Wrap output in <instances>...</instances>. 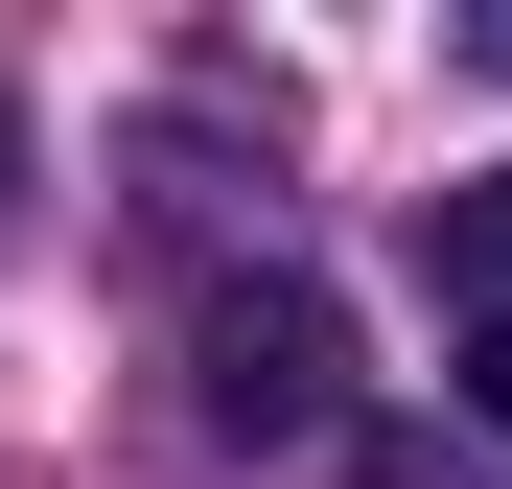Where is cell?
I'll use <instances>...</instances> for the list:
<instances>
[{"label":"cell","instance_id":"obj_1","mask_svg":"<svg viewBox=\"0 0 512 489\" xmlns=\"http://www.w3.org/2000/svg\"><path fill=\"white\" fill-rule=\"evenodd\" d=\"M187 420H210V443H256V466L350 420V326H326V280L256 257V280H210V303H187Z\"/></svg>","mask_w":512,"mask_h":489},{"label":"cell","instance_id":"obj_2","mask_svg":"<svg viewBox=\"0 0 512 489\" xmlns=\"http://www.w3.org/2000/svg\"><path fill=\"white\" fill-rule=\"evenodd\" d=\"M419 280H443V350H489V326H512V163L419 187Z\"/></svg>","mask_w":512,"mask_h":489},{"label":"cell","instance_id":"obj_3","mask_svg":"<svg viewBox=\"0 0 512 489\" xmlns=\"http://www.w3.org/2000/svg\"><path fill=\"white\" fill-rule=\"evenodd\" d=\"M373 489H512V466H489V443H443V420H396V443H373Z\"/></svg>","mask_w":512,"mask_h":489},{"label":"cell","instance_id":"obj_4","mask_svg":"<svg viewBox=\"0 0 512 489\" xmlns=\"http://www.w3.org/2000/svg\"><path fill=\"white\" fill-rule=\"evenodd\" d=\"M443 47H466V70H512V0H466V24H443Z\"/></svg>","mask_w":512,"mask_h":489},{"label":"cell","instance_id":"obj_5","mask_svg":"<svg viewBox=\"0 0 512 489\" xmlns=\"http://www.w3.org/2000/svg\"><path fill=\"white\" fill-rule=\"evenodd\" d=\"M0 210H24V117H0Z\"/></svg>","mask_w":512,"mask_h":489}]
</instances>
